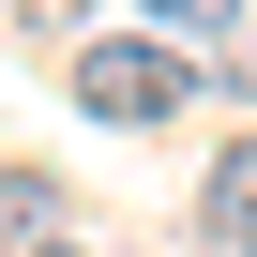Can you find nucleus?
<instances>
[{"mask_svg": "<svg viewBox=\"0 0 257 257\" xmlns=\"http://www.w3.org/2000/svg\"><path fill=\"white\" fill-rule=\"evenodd\" d=\"M137 16H152L167 46H227V31H242V0H137Z\"/></svg>", "mask_w": 257, "mask_h": 257, "instance_id": "obj_4", "label": "nucleus"}, {"mask_svg": "<svg viewBox=\"0 0 257 257\" xmlns=\"http://www.w3.org/2000/svg\"><path fill=\"white\" fill-rule=\"evenodd\" d=\"M182 91H197V61H182L167 31H91V46H76V121H106V137L182 121Z\"/></svg>", "mask_w": 257, "mask_h": 257, "instance_id": "obj_1", "label": "nucleus"}, {"mask_svg": "<svg viewBox=\"0 0 257 257\" xmlns=\"http://www.w3.org/2000/svg\"><path fill=\"white\" fill-rule=\"evenodd\" d=\"M197 242H212V257H257V137L212 152V182H197Z\"/></svg>", "mask_w": 257, "mask_h": 257, "instance_id": "obj_2", "label": "nucleus"}, {"mask_svg": "<svg viewBox=\"0 0 257 257\" xmlns=\"http://www.w3.org/2000/svg\"><path fill=\"white\" fill-rule=\"evenodd\" d=\"M212 91H242V106H257V46H227V61H212Z\"/></svg>", "mask_w": 257, "mask_h": 257, "instance_id": "obj_5", "label": "nucleus"}, {"mask_svg": "<svg viewBox=\"0 0 257 257\" xmlns=\"http://www.w3.org/2000/svg\"><path fill=\"white\" fill-rule=\"evenodd\" d=\"M46 257H76V242H46Z\"/></svg>", "mask_w": 257, "mask_h": 257, "instance_id": "obj_7", "label": "nucleus"}, {"mask_svg": "<svg viewBox=\"0 0 257 257\" xmlns=\"http://www.w3.org/2000/svg\"><path fill=\"white\" fill-rule=\"evenodd\" d=\"M16 16H31V31H76V16H91V0H16Z\"/></svg>", "mask_w": 257, "mask_h": 257, "instance_id": "obj_6", "label": "nucleus"}, {"mask_svg": "<svg viewBox=\"0 0 257 257\" xmlns=\"http://www.w3.org/2000/svg\"><path fill=\"white\" fill-rule=\"evenodd\" d=\"M61 242V182L46 167H0V257H46Z\"/></svg>", "mask_w": 257, "mask_h": 257, "instance_id": "obj_3", "label": "nucleus"}]
</instances>
